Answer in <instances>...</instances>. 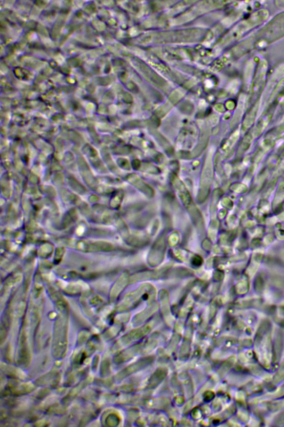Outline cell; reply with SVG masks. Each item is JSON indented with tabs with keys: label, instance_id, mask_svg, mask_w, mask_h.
<instances>
[{
	"label": "cell",
	"instance_id": "1",
	"mask_svg": "<svg viewBox=\"0 0 284 427\" xmlns=\"http://www.w3.org/2000/svg\"><path fill=\"white\" fill-rule=\"evenodd\" d=\"M71 246H74L76 248L86 251V252H96V251H105L111 249L109 244L104 242H88L85 241L71 242Z\"/></svg>",
	"mask_w": 284,
	"mask_h": 427
},
{
	"label": "cell",
	"instance_id": "3",
	"mask_svg": "<svg viewBox=\"0 0 284 427\" xmlns=\"http://www.w3.org/2000/svg\"><path fill=\"white\" fill-rule=\"evenodd\" d=\"M64 252H65V250H64V248H59L57 249V252H56V256H55V261H56L57 262H59L60 260V259L62 258V257L64 255Z\"/></svg>",
	"mask_w": 284,
	"mask_h": 427
},
{
	"label": "cell",
	"instance_id": "2",
	"mask_svg": "<svg viewBox=\"0 0 284 427\" xmlns=\"http://www.w3.org/2000/svg\"><path fill=\"white\" fill-rule=\"evenodd\" d=\"M53 251V247L50 245H45L42 247L39 250L40 256L46 257L51 254Z\"/></svg>",
	"mask_w": 284,
	"mask_h": 427
}]
</instances>
